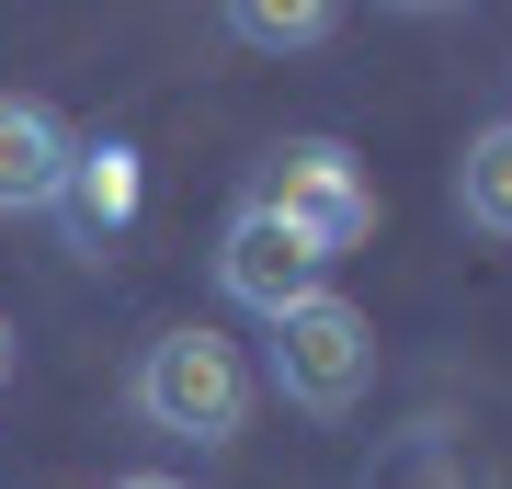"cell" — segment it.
<instances>
[{"label":"cell","mask_w":512,"mask_h":489,"mask_svg":"<svg viewBox=\"0 0 512 489\" xmlns=\"http://www.w3.org/2000/svg\"><path fill=\"white\" fill-rule=\"evenodd\" d=\"M126 399H137L148 433H171V444H239V421H251V353H239L217 319H183V330H160V342L137 353Z\"/></svg>","instance_id":"6da1fadb"},{"label":"cell","mask_w":512,"mask_h":489,"mask_svg":"<svg viewBox=\"0 0 512 489\" xmlns=\"http://www.w3.org/2000/svg\"><path fill=\"white\" fill-rule=\"evenodd\" d=\"M251 205H274L319 262H342V251H365V239H376V182H365V160H353L342 137H285L274 160H262Z\"/></svg>","instance_id":"7a4b0ae2"},{"label":"cell","mask_w":512,"mask_h":489,"mask_svg":"<svg viewBox=\"0 0 512 489\" xmlns=\"http://www.w3.org/2000/svg\"><path fill=\"white\" fill-rule=\"evenodd\" d=\"M274 330V387L296 410H353L365 399V376H376V330H365V308L353 296H296L285 319H262Z\"/></svg>","instance_id":"3957f363"},{"label":"cell","mask_w":512,"mask_h":489,"mask_svg":"<svg viewBox=\"0 0 512 489\" xmlns=\"http://www.w3.org/2000/svg\"><path fill=\"white\" fill-rule=\"evenodd\" d=\"M319 273H330V262L274 217V205H239V217L217 228V296L251 308V319H285L296 296H319Z\"/></svg>","instance_id":"277c9868"},{"label":"cell","mask_w":512,"mask_h":489,"mask_svg":"<svg viewBox=\"0 0 512 489\" xmlns=\"http://www.w3.org/2000/svg\"><path fill=\"white\" fill-rule=\"evenodd\" d=\"M69 160H80V137L57 126V103H35V91H0V217H57Z\"/></svg>","instance_id":"5b68a950"},{"label":"cell","mask_w":512,"mask_h":489,"mask_svg":"<svg viewBox=\"0 0 512 489\" xmlns=\"http://www.w3.org/2000/svg\"><path fill=\"white\" fill-rule=\"evenodd\" d=\"M57 217H69L80 228V251H92V239H114V228H126L137 217V148H80V160H69V194H57Z\"/></svg>","instance_id":"8992f818"},{"label":"cell","mask_w":512,"mask_h":489,"mask_svg":"<svg viewBox=\"0 0 512 489\" xmlns=\"http://www.w3.org/2000/svg\"><path fill=\"white\" fill-rule=\"evenodd\" d=\"M456 205H467V228L512 239V126H478V137H467V160H456Z\"/></svg>","instance_id":"52a82bcc"},{"label":"cell","mask_w":512,"mask_h":489,"mask_svg":"<svg viewBox=\"0 0 512 489\" xmlns=\"http://www.w3.org/2000/svg\"><path fill=\"white\" fill-rule=\"evenodd\" d=\"M228 35H239V46H262V57H296V46H319V35H330V12H319V0H239Z\"/></svg>","instance_id":"ba28073f"},{"label":"cell","mask_w":512,"mask_h":489,"mask_svg":"<svg viewBox=\"0 0 512 489\" xmlns=\"http://www.w3.org/2000/svg\"><path fill=\"white\" fill-rule=\"evenodd\" d=\"M114 489H183V478H114Z\"/></svg>","instance_id":"9c48e42d"},{"label":"cell","mask_w":512,"mask_h":489,"mask_svg":"<svg viewBox=\"0 0 512 489\" xmlns=\"http://www.w3.org/2000/svg\"><path fill=\"white\" fill-rule=\"evenodd\" d=\"M0 376H12V330H0Z\"/></svg>","instance_id":"30bf717a"}]
</instances>
